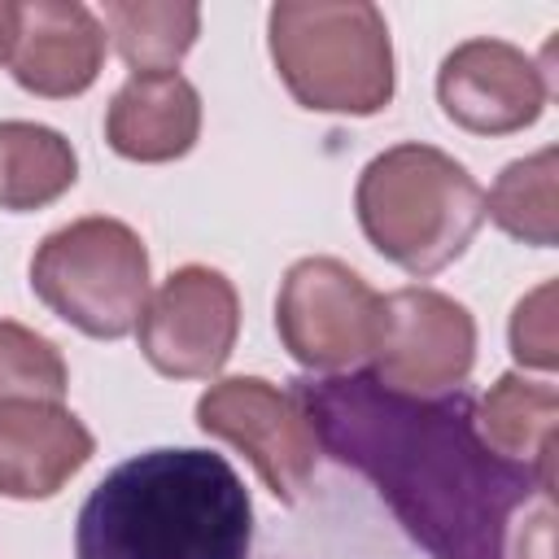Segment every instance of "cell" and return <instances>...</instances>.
<instances>
[{"label": "cell", "mask_w": 559, "mask_h": 559, "mask_svg": "<svg viewBox=\"0 0 559 559\" xmlns=\"http://www.w3.org/2000/svg\"><path fill=\"white\" fill-rule=\"evenodd\" d=\"M66 384L61 349L39 332L0 319V402H61Z\"/></svg>", "instance_id": "18"}, {"label": "cell", "mask_w": 559, "mask_h": 559, "mask_svg": "<svg viewBox=\"0 0 559 559\" xmlns=\"http://www.w3.org/2000/svg\"><path fill=\"white\" fill-rule=\"evenodd\" d=\"M485 214L524 245H555V148L511 162L493 192L485 197Z\"/></svg>", "instance_id": "17"}, {"label": "cell", "mask_w": 559, "mask_h": 559, "mask_svg": "<svg viewBox=\"0 0 559 559\" xmlns=\"http://www.w3.org/2000/svg\"><path fill=\"white\" fill-rule=\"evenodd\" d=\"M511 354L528 367L550 371L559 362V332H555V284L528 293L511 314Z\"/></svg>", "instance_id": "19"}, {"label": "cell", "mask_w": 559, "mask_h": 559, "mask_svg": "<svg viewBox=\"0 0 559 559\" xmlns=\"http://www.w3.org/2000/svg\"><path fill=\"white\" fill-rule=\"evenodd\" d=\"M105 31L131 74H170L201 31V9L170 0H114L105 4Z\"/></svg>", "instance_id": "16"}, {"label": "cell", "mask_w": 559, "mask_h": 559, "mask_svg": "<svg viewBox=\"0 0 559 559\" xmlns=\"http://www.w3.org/2000/svg\"><path fill=\"white\" fill-rule=\"evenodd\" d=\"M371 376L411 397H437L467 380L476 362V323L467 306L437 288H397L380 297Z\"/></svg>", "instance_id": "8"}, {"label": "cell", "mask_w": 559, "mask_h": 559, "mask_svg": "<svg viewBox=\"0 0 559 559\" xmlns=\"http://www.w3.org/2000/svg\"><path fill=\"white\" fill-rule=\"evenodd\" d=\"M293 393L314 441L367 476L432 559H507L515 515L555 493L533 467L489 450L463 389L411 397L362 371L297 380Z\"/></svg>", "instance_id": "1"}, {"label": "cell", "mask_w": 559, "mask_h": 559, "mask_svg": "<svg viewBox=\"0 0 559 559\" xmlns=\"http://www.w3.org/2000/svg\"><path fill=\"white\" fill-rule=\"evenodd\" d=\"M96 441L61 402H0V493L52 498L87 459Z\"/></svg>", "instance_id": "12"}, {"label": "cell", "mask_w": 559, "mask_h": 559, "mask_svg": "<svg viewBox=\"0 0 559 559\" xmlns=\"http://www.w3.org/2000/svg\"><path fill=\"white\" fill-rule=\"evenodd\" d=\"M197 424L201 432L236 445L280 502H297L314 476L319 441L301 397L262 376H231L210 384L197 397Z\"/></svg>", "instance_id": "6"}, {"label": "cell", "mask_w": 559, "mask_h": 559, "mask_svg": "<svg viewBox=\"0 0 559 559\" xmlns=\"http://www.w3.org/2000/svg\"><path fill=\"white\" fill-rule=\"evenodd\" d=\"M31 288L70 328L118 341L140 323L148 301V249L118 218H74L39 240Z\"/></svg>", "instance_id": "5"}, {"label": "cell", "mask_w": 559, "mask_h": 559, "mask_svg": "<svg viewBox=\"0 0 559 559\" xmlns=\"http://www.w3.org/2000/svg\"><path fill=\"white\" fill-rule=\"evenodd\" d=\"M144 358L175 380H205L223 371L240 332V301L223 271L179 266L140 310Z\"/></svg>", "instance_id": "9"}, {"label": "cell", "mask_w": 559, "mask_h": 559, "mask_svg": "<svg viewBox=\"0 0 559 559\" xmlns=\"http://www.w3.org/2000/svg\"><path fill=\"white\" fill-rule=\"evenodd\" d=\"M271 61L297 105L371 118L393 100V44L367 0H284L266 17Z\"/></svg>", "instance_id": "4"}, {"label": "cell", "mask_w": 559, "mask_h": 559, "mask_svg": "<svg viewBox=\"0 0 559 559\" xmlns=\"http://www.w3.org/2000/svg\"><path fill=\"white\" fill-rule=\"evenodd\" d=\"M253 502L223 454L144 450L83 502L74 559H245Z\"/></svg>", "instance_id": "2"}, {"label": "cell", "mask_w": 559, "mask_h": 559, "mask_svg": "<svg viewBox=\"0 0 559 559\" xmlns=\"http://www.w3.org/2000/svg\"><path fill=\"white\" fill-rule=\"evenodd\" d=\"M13 13H17V4H4V0H0V61H9V44H13Z\"/></svg>", "instance_id": "21"}, {"label": "cell", "mask_w": 559, "mask_h": 559, "mask_svg": "<svg viewBox=\"0 0 559 559\" xmlns=\"http://www.w3.org/2000/svg\"><path fill=\"white\" fill-rule=\"evenodd\" d=\"M105 61V26L79 0H31L13 13L9 74L35 96H79Z\"/></svg>", "instance_id": "11"}, {"label": "cell", "mask_w": 559, "mask_h": 559, "mask_svg": "<svg viewBox=\"0 0 559 559\" xmlns=\"http://www.w3.org/2000/svg\"><path fill=\"white\" fill-rule=\"evenodd\" d=\"M354 205L367 240L411 275L450 266L485 223L480 183L432 144H397L371 157Z\"/></svg>", "instance_id": "3"}, {"label": "cell", "mask_w": 559, "mask_h": 559, "mask_svg": "<svg viewBox=\"0 0 559 559\" xmlns=\"http://www.w3.org/2000/svg\"><path fill=\"white\" fill-rule=\"evenodd\" d=\"M550 524H555V507L550 498L537 507V515H528V524L515 537V550L507 559H550Z\"/></svg>", "instance_id": "20"}, {"label": "cell", "mask_w": 559, "mask_h": 559, "mask_svg": "<svg viewBox=\"0 0 559 559\" xmlns=\"http://www.w3.org/2000/svg\"><path fill=\"white\" fill-rule=\"evenodd\" d=\"M275 328L301 367L345 371L376 349L380 293L336 258H301L280 284Z\"/></svg>", "instance_id": "7"}, {"label": "cell", "mask_w": 559, "mask_h": 559, "mask_svg": "<svg viewBox=\"0 0 559 559\" xmlns=\"http://www.w3.org/2000/svg\"><path fill=\"white\" fill-rule=\"evenodd\" d=\"M555 424H559V393L550 384L502 376L476 411V428L502 459H515L555 489Z\"/></svg>", "instance_id": "14"}, {"label": "cell", "mask_w": 559, "mask_h": 559, "mask_svg": "<svg viewBox=\"0 0 559 559\" xmlns=\"http://www.w3.org/2000/svg\"><path fill=\"white\" fill-rule=\"evenodd\" d=\"M201 135V96L183 74H131L105 114V140L127 162H175Z\"/></svg>", "instance_id": "13"}, {"label": "cell", "mask_w": 559, "mask_h": 559, "mask_svg": "<svg viewBox=\"0 0 559 559\" xmlns=\"http://www.w3.org/2000/svg\"><path fill=\"white\" fill-rule=\"evenodd\" d=\"M437 100L454 127L472 135H507L542 118L546 79L515 44L467 39L441 61Z\"/></svg>", "instance_id": "10"}, {"label": "cell", "mask_w": 559, "mask_h": 559, "mask_svg": "<svg viewBox=\"0 0 559 559\" xmlns=\"http://www.w3.org/2000/svg\"><path fill=\"white\" fill-rule=\"evenodd\" d=\"M79 179L70 140L44 122H0V210H39Z\"/></svg>", "instance_id": "15"}]
</instances>
